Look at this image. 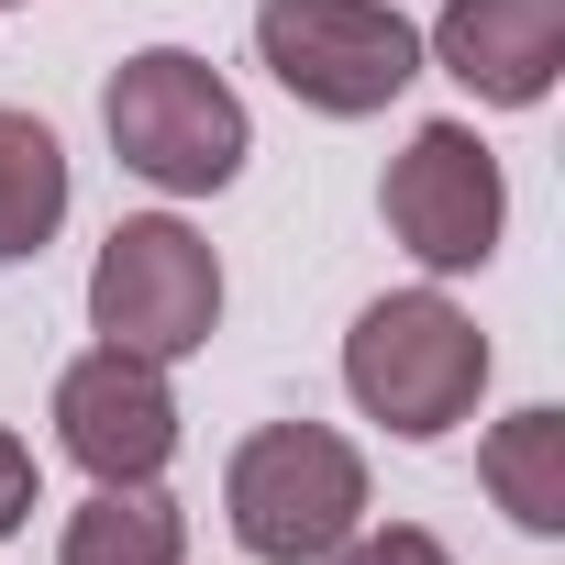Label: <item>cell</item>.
Instances as JSON below:
<instances>
[{
	"label": "cell",
	"mask_w": 565,
	"mask_h": 565,
	"mask_svg": "<svg viewBox=\"0 0 565 565\" xmlns=\"http://www.w3.org/2000/svg\"><path fill=\"white\" fill-rule=\"evenodd\" d=\"M56 444L100 477V488H134V477H167L178 455V399H167V366L100 344L56 377Z\"/></svg>",
	"instance_id": "obj_7"
},
{
	"label": "cell",
	"mask_w": 565,
	"mask_h": 565,
	"mask_svg": "<svg viewBox=\"0 0 565 565\" xmlns=\"http://www.w3.org/2000/svg\"><path fill=\"white\" fill-rule=\"evenodd\" d=\"M67 222V145L34 111H0V266L45 255Z\"/></svg>",
	"instance_id": "obj_10"
},
{
	"label": "cell",
	"mask_w": 565,
	"mask_h": 565,
	"mask_svg": "<svg viewBox=\"0 0 565 565\" xmlns=\"http://www.w3.org/2000/svg\"><path fill=\"white\" fill-rule=\"evenodd\" d=\"M211 322H222V255L167 211L111 222V244L89 266V333L145 355V366H178L211 344Z\"/></svg>",
	"instance_id": "obj_5"
},
{
	"label": "cell",
	"mask_w": 565,
	"mask_h": 565,
	"mask_svg": "<svg viewBox=\"0 0 565 565\" xmlns=\"http://www.w3.org/2000/svg\"><path fill=\"white\" fill-rule=\"evenodd\" d=\"M56 565H189V510H178L156 477H134V488H89V499L67 510Z\"/></svg>",
	"instance_id": "obj_9"
},
{
	"label": "cell",
	"mask_w": 565,
	"mask_h": 565,
	"mask_svg": "<svg viewBox=\"0 0 565 565\" xmlns=\"http://www.w3.org/2000/svg\"><path fill=\"white\" fill-rule=\"evenodd\" d=\"M0 12H12V0H0Z\"/></svg>",
	"instance_id": "obj_14"
},
{
	"label": "cell",
	"mask_w": 565,
	"mask_h": 565,
	"mask_svg": "<svg viewBox=\"0 0 565 565\" xmlns=\"http://www.w3.org/2000/svg\"><path fill=\"white\" fill-rule=\"evenodd\" d=\"M322 565H455V554H444L433 532H411V521H377V532L355 521V532H344V543H333Z\"/></svg>",
	"instance_id": "obj_12"
},
{
	"label": "cell",
	"mask_w": 565,
	"mask_h": 565,
	"mask_svg": "<svg viewBox=\"0 0 565 565\" xmlns=\"http://www.w3.org/2000/svg\"><path fill=\"white\" fill-rule=\"evenodd\" d=\"M388 233L433 266V277H466L499 255V222H510V189H499V156L466 134V122H422L399 156H388V189H377Z\"/></svg>",
	"instance_id": "obj_6"
},
{
	"label": "cell",
	"mask_w": 565,
	"mask_h": 565,
	"mask_svg": "<svg viewBox=\"0 0 565 565\" xmlns=\"http://www.w3.org/2000/svg\"><path fill=\"white\" fill-rule=\"evenodd\" d=\"M344 388H355V411L388 422L399 444H433V433H455V422L477 411V388H488V333H477L444 289H399V300L355 311V333H344Z\"/></svg>",
	"instance_id": "obj_2"
},
{
	"label": "cell",
	"mask_w": 565,
	"mask_h": 565,
	"mask_svg": "<svg viewBox=\"0 0 565 565\" xmlns=\"http://www.w3.org/2000/svg\"><path fill=\"white\" fill-rule=\"evenodd\" d=\"M222 510H233V543L266 554V565H322L355 521H366V455L322 422H266L255 444H233V477H222Z\"/></svg>",
	"instance_id": "obj_3"
},
{
	"label": "cell",
	"mask_w": 565,
	"mask_h": 565,
	"mask_svg": "<svg viewBox=\"0 0 565 565\" xmlns=\"http://www.w3.org/2000/svg\"><path fill=\"white\" fill-rule=\"evenodd\" d=\"M488 499L521 521V532H565V411H510L477 455Z\"/></svg>",
	"instance_id": "obj_11"
},
{
	"label": "cell",
	"mask_w": 565,
	"mask_h": 565,
	"mask_svg": "<svg viewBox=\"0 0 565 565\" xmlns=\"http://www.w3.org/2000/svg\"><path fill=\"white\" fill-rule=\"evenodd\" d=\"M23 521H34V455H23V433H0V543Z\"/></svg>",
	"instance_id": "obj_13"
},
{
	"label": "cell",
	"mask_w": 565,
	"mask_h": 565,
	"mask_svg": "<svg viewBox=\"0 0 565 565\" xmlns=\"http://www.w3.org/2000/svg\"><path fill=\"white\" fill-rule=\"evenodd\" d=\"M100 122H111V156L145 178V189H178V200H211L244 178V100L211 78V56L189 45H145L111 67L100 89Z\"/></svg>",
	"instance_id": "obj_1"
},
{
	"label": "cell",
	"mask_w": 565,
	"mask_h": 565,
	"mask_svg": "<svg viewBox=\"0 0 565 565\" xmlns=\"http://www.w3.org/2000/svg\"><path fill=\"white\" fill-rule=\"evenodd\" d=\"M433 67L499 111H532L565 78V0H444Z\"/></svg>",
	"instance_id": "obj_8"
},
{
	"label": "cell",
	"mask_w": 565,
	"mask_h": 565,
	"mask_svg": "<svg viewBox=\"0 0 565 565\" xmlns=\"http://www.w3.org/2000/svg\"><path fill=\"white\" fill-rule=\"evenodd\" d=\"M255 56L322 122H366L422 78V34L388 0H255Z\"/></svg>",
	"instance_id": "obj_4"
}]
</instances>
